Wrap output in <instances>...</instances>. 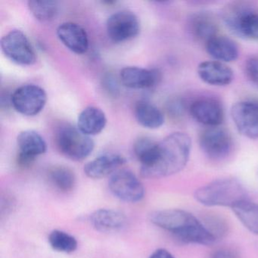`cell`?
Segmentation results:
<instances>
[{"mask_svg":"<svg viewBox=\"0 0 258 258\" xmlns=\"http://www.w3.org/2000/svg\"><path fill=\"white\" fill-rule=\"evenodd\" d=\"M49 179L54 186L61 191H72L76 183L75 173L63 166H55L49 170Z\"/></svg>","mask_w":258,"mask_h":258,"instance_id":"484cf974","label":"cell"},{"mask_svg":"<svg viewBox=\"0 0 258 258\" xmlns=\"http://www.w3.org/2000/svg\"><path fill=\"white\" fill-rule=\"evenodd\" d=\"M188 111L194 120L208 127L219 126L224 120V111L221 104L211 98L194 101Z\"/></svg>","mask_w":258,"mask_h":258,"instance_id":"4fadbf2b","label":"cell"},{"mask_svg":"<svg viewBox=\"0 0 258 258\" xmlns=\"http://www.w3.org/2000/svg\"><path fill=\"white\" fill-rule=\"evenodd\" d=\"M203 222L207 229L218 241L227 232L228 226L225 220L216 216H209Z\"/></svg>","mask_w":258,"mask_h":258,"instance_id":"83f0119b","label":"cell"},{"mask_svg":"<svg viewBox=\"0 0 258 258\" xmlns=\"http://www.w3.org/2000/svg\"><path fill=\"white\" fill-rule=\"evenodd\" d=\"M207 52L214 61L229 63L238 58L239 52L236 43L224 36H216L205 43Z\"/></svg>","mask_w":258,"mask_h":258,"instance_id":"ac0fdd59","label":"cell"},{"mask_svg":"<svg viewBox=\"0 0 258 258\" xmlns=\"http://www.w3.org/2000/svg\"><path fill=\"white\" fill-rule=\"evenodd\" d=\"M1 49L8 59L20 66H32L37 61L35 51L25 33L13 30L1 40Z\"/></svg>","mask_w":258,"mask_h":258,"instance_id":"8992f818","label":"cell"},{"mask_svg":"<svg viewBox=\"0 0 258 258\" xmlns=\"http://www.w3.org/2000/svg\"><path fill=\"white\" fill-rule=\"evenodd\" d=\"M149 258H175V256L166 249L160 248L153 252Z\"/></svg>","mask_w":258,"mask_h":258,"instance_id":"1f68e13d","label":"cell"},{"mask_svg":"<svg viewBox=\"0 0 258 258\" xmlns=\"http://www.w3.org/2000/svg\"><path fill=\"white\" fill-rule=\"evenodd\" d=\"M196 201L208 207H229L248 200L242 184L234 178L216 179L203 185L195 192Z\"/></svg>","mask_w":258,"mask_h":258,"instance_id":"3957f363","label":"cell"},{"mask_svg":"<svg viewBox=\"0 0 258 258\" xmlns=\"http://www.w3.org/2000/svg\"><path fill=\"white\" fill-rule=\"evenodd\" d=\"M106 123L105 113L97 107H87L78 116V129L89 137L100 134L105 129Z\"/></svg>","mask_w":258,"mask_h":258,"instance_id":"ffe728a7","label":"cell"},{"mask_svg":"<svg viewBox=\"0 0 258 258\" xmlns=\"http://www.w3.org/2000/svg\"><path fill=\"white\" fill-rule=\"evenodd\" d=\"M223 20L228 28L238 37L258 41V13L250 6L241 3L228 7Z\"/></svg>","mask_w":258,"mask_h":258,"instance_id":"5b68a950","label":"cell"},{"mask_svg":"<svg viewBox=\"0 0 258 258\" xmlns=\"http://www.w3.org/2000/svg\"><path fill=\"white\" fill-rule=\"evenodd\" d=\"M231 116L237 131L250 140L258 139V102L241 101L231 109Z\"/></svg>","mask_w":258,"mask_h":258,"instance_id":"8fae6325","label":"cell"},{"mask_svg":"<svg viewBox=\"0 0 258 258\" xmlns=\"http://www.w3.org/2000/svg\"><path fill=\"white\" fill-rule=\"evenodd\" d=\"M47 95L42 87L26 84L19 87L11 96V103L16 111L28 117L37 115L44 108Z\"/></svg>","mask_w":258,"mask_h":258,"instance_id":"52a82bcc","label":"cell"},{"mask_svg":"<svg viewBox=\"0 0 258 258\" xmlns=\"http://www.w3.org/2000/svg\"><path fill=\"white\" fill-rule=\"evenodd\" d=\"M191 32L205 43L218 35V26L214 18L206 13L196 15L191 21Z\"/></svg>","mask_w":258,"mask_h":258,"instance_id":"7402d4cb","label":"cell"},{"mask_svg":"<svg viewBox=\"0 0 258 258\" xmlns=\"http://www.w3.org/2000/svg\"><path fill=\"white\" fill-rule=\"evenodd\" d=\"M90 222L96 230L102 232H116L124 228V214L112 209H99L92 214Z\"/></svg>","mask_w":258,"mask_h":258,"instance_id":"d6986e66","label":"cell"},{"mask_svg":"<svg viewBox=\"0 0 258 258\" xmlns=\"http://www.w3.org/2000/svg\"><path fill=\"white\" fill-rule=\"evenodd\" d=\"M120 82L124 87L134 90H146L156 86L161 80V74L155 69L126 67L120 74Z\"/></svg>","mask_w":258,"mask_h":258,"instance_id":"5bb4252c","label":"cell"},{"mask_svg":"<svg viewBox=\"0 0 258 258\" xmlns=\"http://www.w3.org/2000/svg\"><path fill=\"white\" fill-rule=\"evenodd\" d=\"M55 143L62 155L77 161L87 158L93 152L95 146L90 137L72 125H64L57 131Z\"/></svg>","mask_w":258,"mask_h":258,"instance_id":"277c9868","label":"cell"},{"mask_svg":"<svg viewBox=\"0 0 258 258\" xmlns=\"http://www.w3.org/2000/svg\"><path fill=\"white\" fill-rule=\"evenodd\" d=\"M245 73L248 79L253 84L258 86V56H253L248 58L246 61Z\"/></svg>","mask_w":258,"mask_h":258,"instance_id":"f1b7e54d","label":"cell"},{"mask_svg":"<svg viewBox=\"0 0 258 258\" xmlns=\"http://www.w3.org/2000/svg\"><path fill=\"white\" fill-rule=\"evenodd\" d=\"M134 114L137 122L147 129H158L164 123V115L162 111L147 101L137 102Z\"/></svg>","mask_w":258,"mask_h":258,"instance_id":"44dd1931","label":"cell"},{"mask_svg":"<svg viewBox=\"0 0 258 258\" xmlns=\"http://www.w3.org/2000/svg\"><path fill=\"white\" fill-rule=\"evenodd\" d=\"M158 142L148 137H141L134 143L136 157L141 163V170H146L153 165L158 153Z\"/></svg>","mask_w":258,"mask_h":258,"instance_id":"cb8c5ba5","label":"cell"},{"mask_svg":"<svg viewBox=\"0 0 258 258\" xmlns=\"http://www.w3.org/2000/svg\"><path fill=\"white\" fill-rule=\"evenodd\" d=\"M19 154L18 162L21 167H29L39 155L47 150V145L43 137L34 131H22L17 137Z\"/></svg>","mask_w":258,"mask_h":258,"instance_id":"7c38bea8","label":"cell"},{"mask_svg":"<svg viewBox=\"0 0 258 258\" xmlns=\"http://www.w3.org/2000/svg\"><path fill=\"white\" fill-rule=\"evenodd\" d=\"M232 210L246 229L258 235V204L243 201L232 207Z\"/></svg>","mask_w":258,"mask_h":258,"instance_id":"603a6c76","label":"cell"},{"mask_svg":"<svg viewBox=\"0 0 258 258\" xmlns=\"http://www.w3.org/2000/svg\"><path fill=\"white\" fill-rule=\"evenodd\" d=\"M197 72L204 83L214 87H226L233 81L232 69L225 63L214 60L201 62L198 66Z\"/></svg>","mask_w":258,"mask_h":258,"instance_id":"2e32d148","label":"cell"},{"mask_svg":"<svg viewBox=\"0 0 258 258\" xmlns=\"http://www.w3.org/2000/svg\"><path fill=\"white\" fill-rule=\"evenodd\" d=\"M49 242L54 250L63 253H72L78 248V241L75 237L57 229L49 234Z\"/></svg>","mask_w":258,"mask_h":258,"instance_id":"4316f807","label":"cell"},{"mask_svg":"<svg viewBox=\"0 0 258 258\" xmlns=\"http://www.w3.org/2000/svg\"><path fill=\"white\" fill-rule=\"evenodd\" d=\"M191 140L185 133L176 132L158 142L156 159L152 167L141 170L143 177H165L183 170L189 160Z\"/></svg>","mask_w":258,"mask_h":258,"instance_id":"7a4b0ae2","label":"cell"},{"mask_svg":"<svg viewBox=\"0 0 258 258\" xmlns=\"http://www.w3.org/2000/svg\"><path fill=\"white\" fill-rule=\"evenodd\" d=\"M28 7L34 17L42 23L51 22L58 14V4L56 1L31 0L28 1Z\"/></svg>","mask_w":258,"mask_h":258,"instance_id":"d4e9b609","label":"cell"},{"mask_svg":"<svg viewBox=\"0 0 258 258\" xmlns=\"http://www.w3.org/2000/svg\"><path fill=\"white\" fill-rule=\"evenodd\" d=\"M169 111H170V114L178 117V116L182 115L183 114L184 111H185V105H184L183 102H181L180 100L173 101L170 104Z\"/></svg>","mask_w":258,"mask_h":258,"instance_id":"4dcf8cb0","label":"cell"},{"mask_svg":"<svg viewBox=\"0 0 258 258\" xmlns=\"http://www.w3.org/2000/svg\"><path fill=\"white\" fill-rule=\"evenodd\" d=\"M125 163L126 159L122 155L105 154L87 163L84 167V172L92 179H102L115 173Z\"/></svg>","mask_w":258,"mask_h":258,"instance_id":"e0dca14e","label":"cell"},{"mask_svg":"<svg viewBox=\"0 0 258 258\" xmlns=\"http://www.w3.org/2000/svg\"><path fill=\"white\" fill-rule=\"evenodd\" d=\"M209 258H241L238 252L230 247H220L210 255Z\"/></svg>","mask_w":258,"mask_h":258,"instance_id":"f546056e","label":"cell"},{"mask_svg":"<svg viewBox=\"0 0 258 258\" xmlns=\"http://www.w3.org/2000/svg\"><path fill=\"white\" fill-rule=\"evenodd\" d=\"M109 188L114 196L124 202H140L145 196L143 184L130 170L114 173L110 179Z\"/></svg>","mask_w":258,"mask_h":258,"instance_id":"30bf717a","label":"cell"},{"mask_svg":"<svg viewBox=\"0 0 258 258\" xmlns=\"http://www.w3.org/2000/svg\"><path fill=\"white\" fill-rule=\"evenodd\" d=\"M60 41L74 53L81 55L88 50L89 39L83 27L74 22H66L58 26L56 31Z\"/></svg>","mask_w":258,"mask_h":258,"instance_id":"9a60e30c","label":"cell"},{"mask_svg":"<svg viewBox=\"0 0 258 258\" xmlns=\"http://www.w3.org/2000/svg\"><path fill=\"white\" fill-rule=\"evenodd\" d=\"M199 145L208 158L221 160L227 157L232 150V137L226 129L220 126L207 127L201 133Z\"/></svg>","mask_w":258,"mask_h":258,"instance_id":"ba28073f","label":"cell"},{"mask_svg":"<svg viewBox=\"0 0 258 258\" xmlns=\"http://www.w3.org/2000/svg\"><path fill=\"white\" fill-rule=\"evenodd\" d=\"M108 37L116 43L135 38L140 31L138 17L131 11H119L111 15L106 23Z\"/></svg>","mask_w":258,"mask_h":258,"instance_id":"9c48e42d","label":"cell"},{"mask_svg":"<svg viewBox=\"0 0 258 258\" xmlns=\"http://www.w3.org/2000/svg\"><path fill=\"white\" fill-rule=\"evenodd\" d=\"M152 223L170 232L185 244L211 245L217 241L202 220L188 211L180 209L157 211L150 216Z\"/></svg>","mask_w":258,"mask_h":258,"instance_id":"6da1fadb","label":"cell"}]
</instances>
